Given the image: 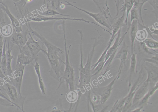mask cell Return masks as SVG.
Returning <instances> with one entry per match:
<instances>
[{
    "label": "cell",
    "mask_w": 158,
    "mask_h": 112,
    "mask_svg": "<svg viewBox=\"0 0 158 112\" xmlns=\"http://www.w3.org/2000/svg\"><path fill=\"white\" fill-rule=\"evenodd\" d=\"M80 36V63L79 66V80L78 84L76 85L77 91L81 94H85L91 91L92 86L90 81L92 77L91 72L92 61L95 47L103 42L104 39L101 36L98 38H93L94 42L92 46L91 50L88 54L87 61L85 65H83V54L82 48V41L83 33L81 30H78Z\"/></svg>",
    "instance_id": "6da1fadb"
},
{
    "label": "cell",
    "mask_w": 158,
    "mask_h": 112,
    "mask_svg": "<svg viewBox=\"0 0 158 112\" xmlns=\"http://www.w3.org/2000/svg\"><path fill=\"white\" fill-rule=\"evenodd\" d=\"M29 31L32 36L38 38L46 47L47 49L44 50L42 52L46 56L49 63L50 74L60 82L64 71V66L65 64L60 54H64V51L49 42L31 27L29 28Z\"/></svg>",
    "instance_id": "7a4b0ae2"
},
{
    "label": "cell",
    "mask_w": 158,
    "mask_h": 112,
    "mask_svg": "<svg viewBox=\"0 0 158 112\" xmlns=\"http://www.w3.org/2000/svg\"><path fill=\"white\" fill-rule=\"evenodd\" d=\"M65 21L63 20L62 25L64 39V48L65 56V68L56 90L59 89L62 84L64 82H65L67 88H69V90H75V73L73 66L70 62L69 58V51L71 46L70 45L68 49H67L65 38Z\"/></svg>",
    "instance_id": "3957f363"
},
{
    "label": "cell",
    "mask_w": 158,
    "mask_h": 112,
    "mask_svg": "<svg viewBox=\"0 0 158 112\" xmlns=\"http://www.w3.org/2000/svg\"><path fill=\"white\" fill-rule=\"evenodd\" d=\"M0 88L5 92L9 99L18 108L24 112L23 106L26 97L19 94L16 88L8 82H6L3 79H0Z\"/></svg>",
    "instance_id": "277c9868"
},
{
    "label": "cell",
    "mask_w": 158,
    "mask_h": 112,
    "mask_svg": "<svg viewBox=\"0 0 158 112\" xmlns=\"http://www.w3.org/2000/svg\"><path fill=\"white\" fill-rule=\"evenodd\" d=\"M66 3L65 5L70 6L85 12L92 18L100 26H104L111 30V25L109 20V18H111L110 14L109 7H106V9L103 7L102 10L98 13H94L87 11L81 8L78 7L69 2L65 0H63Z\"/></svg>",
    "instance_id": "5b68a950"
},
{
    "label": "cell",
    "mask_w": 158,
    "mask_h": 112,
    "mask_svg": "<svg viewBox=\"0 0 158 112\" xmlns=\"http://www.w3.org/2000/svg\"><path fill=\"white\" fill-rule=\"evenodd\" d=\"M123 66V65L120 64L118 74L108 85L103 87H92L91 92L97 96L101 104L104 105L110 97L115 82L120 77Z\"/></svg>",
    "instance_id": "8992f818"
},
{
    "label": "cell",
    "mask_w": 158,
    "mask_h": 112,
    "mask_svg": "<svg viewBox=\"0 0 158 112\" xmlns=\"http://www.w3.org/2000/svg\"><path fill=\"white\" fill-rule=\"evenodd\" d=\"M23 17L25 19L27 22L30 21H34L35 22H44L49 20H73L83 21L87 23H91L97 25L100 27L101 26L99 25L94 22L88 21L83 19L81 18H67L66 17L58 18L54 16H47L40 15L38 14H33L32 12H30L27 8L25 10V13L23 15Z\"/></svg>",
    "instance_id": "52a82bcc"
},
{
    "label": "cell",
    "mask_w": 158,
    "mask_h": 112,
    "mask_svg": "<svg viewBox=\"0 0 158 112\" xmlns=\"http://www.w3.org/2000/svg\"><path fill=\"white\" fill-rule=\"evenodd\" d=\"M29 36L24 46L20 50V53H23L33 61H38V54L44 49L42 48L39 41L34 39L28 32Z\"/></svg>",
    "instance_id": "ba28073f"
},
{
    "label": "cell",
    "mask_w": 158,
    "mask_h": 112,
    "mask_svg": "<svg viewBox=\"0 0 158 112\" xmlns=\"http://www.w3.org/2000/svg\"><path fill=\"white\" fill-rule=\"evenodd\" d=\"M25 66L16 63L15 70L13 72L12 77L6 75L3 78L6 82H8L14 86L20 94H21V89Z\"/></svg>",
    "instance_id": "9c48e42d"
},
{
    "label": "cell",
    "mask_w": 158,
    "mask_h": 112,
    "mask_svg": "<svg viewBox=\"0 0 158 112\" xmlns=\"http://www.w3.org/2000/svg\"><path fill=\"white\" fill-rule=\"evenodd\" d=\"M143 66H141V70L139 72L138 78L130 87L128 91V94L126 96V99L122 112H127L132 106V102L134 95L138 89L145 80V74L143 72Z\"/></svg>",
    "instance_id": "30bf717a"
},
{
    "label": "cell",
    "mask_w": 158,
    "mask_h": 112,
    "mask_svg": "<svg viewBox=\"0 0 158 112\" xmlns=\"http://www.w3.org/2000/svg\"><path fill=\"white\" fill-rule=\"evenodd\" d=\"M145 62L144 68L147 74L145 81L149 83L155 84L158 81V67L153 64Z\"/></svg>",
    "instance_id": "8fae6325"
},
{
    "label": "cell",
    "mask_w": 158,
    "mask_h": 112,
    "mask_svg": "<svg viewBox=\"0 0 158 112\" xmlns=\"http://www.w3.org/2000/svg\"><path fill=\"white\" fill-rule=\"evenodd\" d=\"M28 33L27 29L21 32H17L13 30L12 34L11 42L12 45L11 47H13L15 45H16L19 50L21 49L24 46L27 40V35Z\"/></svg>",
    "instance_id": "7c38bea8"
},
{
    "label": "cell",
    "mask_w": 158,
    "mask_h": 112,
    "mask_svg": "<svg viewBox=\"0 0 158 112\" xmlns=\"http://www.w3.org/2000/svg\"><path fill=\"white\" fill-rule=\"evenodd\" d=\"M123 12L121 16L116 19L111 24V30H112V32L111 33V37L109 42H113V40L117 36L118 32L119 30L123 26L126 13L125 11Z\"/></svg>",
    "instance_id": "4fadbf2b"
},
{
    "label": "cell",
    "mask_w": 158,
    "mask_h": 112,
    "mask_svg": "<svg viewBox=\"0 0 158 112\" xmlns=\"http://www.w3.org/2000/svg\"><path fill=\"white\" fill-rule=\"evenodd\" d=\"M0 6L2 10L6 13L10 18L11 25L14 30L17 32H21L23 31L21 25L19 20L12 14L10 12L8 5L5 3L0 4Z\"/></svg>",
    "instance_id": "5bb4252c"
},
{
    "label": "cell",
    "mask_w": 158,
    "mask_h": 112,
    "mask_svg": "<svg viewBox=\"0 0 158 112\" xmlns=\"http://www.w3.org/2000/svg\"><path fill=\"white\" fill-rule=\"evenodd\" d=\"M121 29L120 28L118 32L117 37L114 44L108 49L105 56L104 62L107 60L110 56L115 51L117 50L119 47L123 42L124 37L128 32L127 30L122 36H121Z\"/></svg>",
    "instance_id": "9a60e30c"
},
{
    "label": "cell",
    "mask_w": 158,
    "mask_h": 112,
    "mask_svg": "<svg viewBox=\"0 0 158 112\" xmlns=\"http://www.w3.org/2000/svg\"><path fill=\"white\" fill-rule=\"evenodd\" d=\"M149 84L144 81L138 89L133 97L132 106H136L139 101L148 92L150 88Z\"/></svg>",
    "instance_id": "2e32d148"
},
{
    "label": "cell",
    "mask_w": 158,
    "mask_h": 112,
    "mask_svg": "<svg viewBox=\"0 0 158 112\" xmlns=\"http://www.w3.org/2000/svg\"><path fill=\"white\" fill-rule=\"evenodd\" d=\"M128 53L129 46L126 44L125 41H124L120 49L118 52H117L114 60L119 59L120 61V64L125 66Z\"/></svg>",
    "instance_id": "e0dca14e"
},
{
    "label": "cell",
    "mask_w": 158,
    "mask_h": 112,
    "mask_svg": "<svg viewBox=\"0 0 158 112\" xmlns=\"http://www.w3.org/2000/svg\"><path fill=\"white\" fill-rule=\"evenodd\" d=\"M138 28V22L137 20H134L132 22L127 30L129 31L130 38L131 42V54L135 52V35Z\"/></svg>",
    "instance_id": "ac0fdd59"
},
{
    "label": "cell",
    "mask_w": 158,
    "mask_h": 112,
    "mask_svg": "<svg viewBox=\"0 0 158 112\" xmlns=\"http://www.w3.org/2000/svg\"><path fill=\"white\" fill-rule=\"evenodd\" d=\"M6 45L7 47V50L6 51V66L7 67V75H8L12 77L13 71L11 68V61L12 59H15L14 55H11V52L13 49V47L10 48L9 41L7 39V44L6 43Z\"/></svg>",
    "instance_id": "d6986e66"
},
{
    "label": "cell",
    "mask_w": 158,
    "mask_h": 112,
    "mask_svg": "<svg viewBox=\"0 0 158 112\" xmlns=\"http://www.w3.org/2000/svg\"><path fill=\"white\" fill-rule=\"evenodd\" d=\"M158 82L155 83L151 88H149L148 92L143 98L139 101L136 106L137 107L143 108L148 103L150 98L158 89Z\"/></svg>",
    "instance_id": "ffe728a7"
},
{
    "label": "cell",
    "mask_w": 158,
    "mask_h": 112,
    "mask_svg": "<svg viewBox=\"0 0 158 112\" xmlns=\"http://www.w3.org/2000/svg\"><path fill=\"white\" fill-rule=\"evenodd\" d=\"M35 64H34L32 62L31 64L33 66L36 74L37 76L39 86L42 94H46V88L41 76L40 65L38 61H36Z\"/></svg>",
    "instance_id": "44dd1931"
},
{
    "label": "cell",
    "mask_w": 158,
    "mask_h": 112,
    "mask_svg": "<svg viewBox=\"0 0 158 112\" xmlns=\"http://www.w3.org/2000/svg\"><path fill=\"white\" fill-rule=\"evenodd\" d=\"M134 0H124L123 4L121 7L119 9V11L121 12L126 11V18L124 23L126 25L128 24V18L130 11L133 6Z\"/></svg>",
    "instance_id": "7402d4cb"
},
{
    "label": "cell",
    "mask_w": 158,
    "mask_h": 112,
    "mask_svg": "<svg viewBox=\"0 0 158 112\" xmlns=\"http://www.w3.org/2000/svg\"><path fill=\"white\" fill-rule=\"evenodd\" d=\"M41 11L38 9H36V11L38 14L40 15L47 16H52L57 15H59L63 16L72 17L71 15H65L60 13L56 9L52 8H49L47 9H44L41 6L40 7Z\"/></svg>",
    "instance_id": "603a6c76"
},
{
    "label": "cell",
    "mask_w": 158,
    "mask_h": 112,
    "mask_svg": "<svg viewBox=\"0 0 158 112\" xmlns=\"http://www.w3.org/2000/svg\"><path fill=\"white\" fill-rule=\"evenodd\" d=\"M131 61L129 67V74L128 83V91L129 90L131 84V78L136 67L137 59L135 54L134 52L131 55L130 54Z\"/></svg>",
    "instance_id": "cb8c5ba5"
},
{
    "label": "cell",
    "mask_w": 158,
    "mask_h": 112,
    "mask_svg": "<svg viewBox=\"0 0 158 112\" xmlns=\"http://www.w3.org/2000/svg\"><path fill=\"white\" fill-rule=\"evenodd\" d=\"M65 98L68 102L72 104L79 101L80 98L76 90H69L66 94Z\"/></svg>",
    "instance_id": "d4e9b609"
},
{
    "label": "cell",
    "mask_w": 158,
    "mask_h": 112,
    "mask_svg": "<svg viewBox=\"0 0 158 112\" xmlns=\"http://www.w3.org/2000/svg\"><path fill=\"white\" fill-rule=\"evenodd\" d=\"M126 99V96L119 100H116L113 105L110 112H122Z\"/></svg>",
    "instance_id": "484cf974"
},
{
    "label": "cell",
    "mask_w": 158,
    "mask_h": 112,
    "mask_svg": "<svg viewBox=\"0 0 158 112\" xmlns=\"http://www.w3.org/2000/svg\"><path fill=\"white\" fill-rule=\"evenodd\" d=\"M6 43V39L4 40V43L3 49L2 54L0 62L1 67L2 71L6 76L7 75V67L6 66V57L5 50V46Z\"/></svg>",
    "instance_id": "4316f807"
},
{
    "label": "cell",
    "mask_w": 158,
    "mask_h": 112,
    "mask_svg": "<svg viewBox=\"0 0 158 112\" xmlns=\"http://www.w3.org/2000/svg\"><path fill=\"white\" fill-rule=\"evenodd\" d=\"M13 29L10 24H6L2 26L0 29V33L3 36L7 37L12 35Z\"/></svg>",
    "instance_id": "83f0119b"
},
{
    "label": "cell",
    "mask_w": 158,
    "mask_h": 112,
    "mask_svg": "<svg viewBox=\"0 0 158 112\" xmlns=\"http://www.w3.org/2000/svg\"><path fill=\"white\" fill-rule=\"evenodd\" d=\"M33 61L23 53H20L18 56L16 63L26 66L31 64Z\"/></svg>",
    "instance_id": "f1b7e54d"
},
{
    "label": "cell",
    "mask_w": 158,
    "mask_h": 112,
    "mask_svg": "<svg viewBox=\"0 0 158 112\" xmlns=\"http://www.w3.org/2000/svg\"><path fill=\"white\" fill-rule=\"evenodd\" d=\"M148 0H134L133 6L136 7L138 11L139 17L141 21L142 24L144 25L142 15V10L143 5Z\"/></svg>",
    "instance_id": "f546056e"
},
{
    "label": "cell",
    "mask_w": 158,
    "mask_h": 112,
    "mask_svg": "<svg viewBox=\"0 0 158 112\" xmlns=\"http://www.w3.org/2000/svg\"><path fill=\"white\" fill-rule=\"evenodd\" d=\"M148 33L143 28H140L137 30L135 35V39L138 42H143L147 37Z\"/></svg>",
    "instance_id": "4dcf8cb0"
},
{
    "label": "cell",
    "mask_w": 158,
    "mask_h": 112,
    "mask_svg": "<svg viewBox=\"0 0 158 112\" xmlns=\"http://www.w3.org/2000/svg\"><path fill=\"white\" fill-rule=\"evenodd\" d=\"M143 42L149 49L154 50L158 48V42L155 39L147 38Z\"/></svg>",
    "instance_id": "1f68e13d"
},
{
    "label": "cell",
    "mask_w": 158,
    "mask_h": 112,
    "mask_svg": "<svg viewBox=\"0 0 158 112\" xmlns=\"http://www.w3.org/2000/svg\"><path fill=\"white\" fill-rule=\"evenodd\" d=\"M8 17L0 6V29L1 27L9 22Z\"/></svg>",
    "instance_id": "d6a6232c"
},
{
    "label": "cell",
    "mask_w": 158,
    "mask_h": 112,
    "mask_svg": "<svg viewBox=\"0 0 158 112\" xmlns=\"http://www.w3.org/2000/svg\"><path fill=\"white\" fill-rule=\"evenodd\" d=\"M130 12V13L131 18L128 27H129L132 22L134 20H136L138 22H139V15L137 9L136 7L133 6Z\"/></svg>",
    "instance_id": "836d02e7"
},
{
    "label": "cell",
    "mask_w": 158,
    "mask_h": 112,
    "mask_svg": "<svg viewBox=\"0 0 158 112\" xmlns=\"http://www.w3.org/2000/svg\"><path fill=\"white\" fill-rule=\"evenodd\" d=\"M148 2L152 7L153 10L152 12L157 20L158 18V0H148Z\"/></svg>",
    "instance_id": "e575fe53"
},
{
    "label": "cell",
    "mask_w": 158,
    "mask_h": 112,
    "mask_svg": "<svg viewBox=\"0 0 158 112\" xmlns=\"http://www.w3.org/2000/svg\"><path fill=\"white\" fill-rule=\"evenodd\" d=\"M27 0H21L20 1L16 2H14V3L15 7L17 10V9L19 10L20 14L21 16V18L23 17V12L24 8L27 4Z\"/></svg>",
    "instance_id": "d590c367"
},
{
    "label": "cell",
    "mask_w": 158,
    "mask_h": 112,
    "mask_svg": "<svg viewBox=\"0 0 158 112\" xmlns=\"http://www.w3.org/2000/svg\"><path fill=\"white\" fill-rule=\"evenodd\" d=\"M138 49L141 51L149 54L154 55L155 54L151 52L143 42H139L137 43Z\"/></svg>",
    "instance_id": "8d00e7d4"
},
{
    "label": "cell",
    "mask_w": 158,
    "mask_h": 112,
    "mask_svg": "<svg viewBox=\"0 0 158 112\" xmlns=\"http://www.w3.org/2000/svg\"><path fill=\"white\" fill-rule=\"evenodd\" d=\"M41 6L44 9L51 8L56 9L55 0H43V4Z\"/></svg>",
    "instance_id": "74e56055"
},
{
    "label": "cell",
    "mask_w": 158,
    "mask_h": 112,
    "mask_svg": "<svg viewBox=\"0 0 158 112\" xmlns=\"http://www.w3.org/2000/svg\"><path fill=\"white\" fill-rule=\"evenodd\" d=\"M105 63L104 61L100 62L91 71L92 77L98 75L102 69Z\"/></svg>",
    "instance_id": "f35d334b"
},
{
    "label": "cell",
    "mask_w": 158,
    "mask_h": 112,
    "mask_svg": "<svg viewBox=\"0 0 158 112\" xmlns=\"http://www.w3.org/2000/svg\"><path fill=\"white\" fill-rule=\"evenodd\" d=\"M149 58H145L143 60L144 62H147L153 64L158 66V52H156L154 55Z\"/></svg>",
    "instance_id": "ab89813d"
},
{
    "label": "cell",
    "mask_w": 158,
    "mask_h": 112,
    "mask_svg": "<svg viewBox=\"0 0 158 112\" xmlns=\"http://www.w3.org/2000/svg\"><path fill=\"white\" fill-rule=\"evenodd\" d=\"M0 105L5 106H16L12 102L0 96Z\"/></svg>",
    "instance_id": "60d3db41"
},
{
    "label": "cell",
    "mask_w": 158,
    "mask_h": 112,
    "mask_svg": "<svg viewBox=\"0 0 158 112\" xmlns=\"http://www.w3.org/2000/svg\"><path fill=\"white\" fill-rule=\"evenodd\" d=\"M4 41H3V36L0 33V63L1 61V58L2 54Z\"/></svg>",
    "instance_id": "b9f144b4"
},
{
    "label": "cell",
    "mask_w": 158,
    "mask_h": 112,
    "mask_svg": "<svg viewBox=\"0 0 158 112\" xmlns=\"http://www.w3.org/2000/svg\"><path fill=\"white\" fill-rule=\"evenodd\" d=\"M106 1V3L107 2V0H105ZM121 0H114V1L115 2V5H116V17H117L119 13V7L120 5V2H121Z\"/></svg>",
    "instance_id": "7bdbcfd3"
},
{
    "label": "cell",
    "mask_w": 158,
    "mask_h": 112,
    "mask_svg": "<svg viewBox=\"0 0 158 112\" xmlns=\"http://www.w3.org/2000/svg\"><path fill=\"white\" fill-rule=\"evenodd\" d=\"M0 96H1V97L5 98V99L11 102L13 104H14L15 105V104L12 102H11V101L6 96V94H5L4 93V92L0 88Z\"/></svg>",
    "instance_id": "ee69618b"
},
{
    "label": "cell",
    "mask_w": 158,
    "mask_h": 112,
    "mask_svg": "<svg viewBox=\"0 0 158 112\" xmlns=\"http://www.w3.org/2000/svg\"><path fill=\"white\" fill-rule=\"evenodd\" d=\"M143 108L141 107H137L133 110H131V112H140L142 111Z\"/></svg>",
    "instance_id": "f6af8a7d"
},
{
    "label": "cell",
    "mask_w": 158,
    "mask_h": 112,
    "mask_svg": "<svg viewBox=\"0 0 158 112\" xmlns=\"http://www.w3.org/2000/svg\"><path fill=\"white\" fill-rule=\"evenodd\" d=\"M94 3L96 6H97V8L100 11L101 10V8L100 7V6L98 4V2L97 0H91Z\"/></svg>",
    "instance_id": "bcb514c9"
},
{
    "label": "cell",
    "mask_w": 158,
    "mask_h": 112,
    "mask_svg": "<svg viewBox=\"0 0 158 112\" xmlns=\"http://www.w3.org/2000/svg\"><path fill=\"white\" fill-rule=\"evenodd\" d=\"M2 70L1 65L0 63V78L2 79H3L6 76L2 72Z\"/></svg>",
    "instance_id": "7dc6e473"
},
{
    "label": "cell",
    "mask_w": 158,
    "mask_h": 112,
    "mask_svg": "<svg viewBox=\"0 0 158 112\" xmlns=\"http://www.w3.org/2000/svg\"><path fill=\"white\" fill-rule=\"evenodd\" d=\"M55 4L56 3H57V6H56V9H57L59 8L60 6V3L61 2H60V0H55Z\"/></svg>",
    "instance_id": "c3c4849f"
},
{
    "label": "cell",
    "mask_w": 158,
    "mask_h": 112,
    "mask_svg": "<svg viewBox=\"0 0 158 112\" xmlns=\"http://www.w3.org/2000/svg\"><path fill=\"white\" fill-rule=\"evenodd\" d=\"M5 0H0V4H4L5 3L4 2V1Z\"/></svg>",
    "instance_id": "681fc988"
},
{
    "label": "cell",
    "mask_w": 158,
    "mask_h": 112,
    "mask_svg": "<svg viewBox=\"0 0 158 112\" xmlns=\"http://www.w3.org/2000/svg\"><path fill=\"white\" fill-rule=\"evenodd\" d=\"M60 7L61 8H64L65 7V5L63 4H60Z\"/></svg>",
    "instance_id": "f907efd6"
},
{
    "label": "cell",
    "mask_w": 158,
    "mask_h": 112,
    "mask_svg": "<svg viewBox=\"0 0 158 112\" xmlns=\"http://www.w3.org/2000/svg\"><path fill=\"white\" fill-rule=\"evenodd\" d=\"M12 0V1H13L14 2H18L20 1L21 0Z\"/></svg>",
    "instance_id": "816d5d0a"
},
{
    "label": "cell",
    "mask_w": 158,
    "mask_h": 112,
    "mask_svg": "<svg viewBox=\"0 0 158 112\" xmlns=\"http://www.w3.org/2000/svg\"><path fill=\"white\" fill-rule=\"evenodd\" d=\"M33 0H26V3H29L32 1Z\"/></svg>",
    "instance_id": "f5cc1de1"
}]
</instances>
